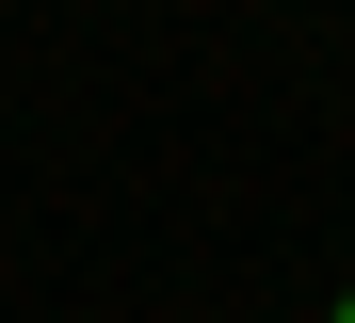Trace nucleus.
<instances>
[{
	"instance_id": "obj_1",
	"label": "nucleus",
	"mask_w": 355,
	"mask_h": 323,
	"mask_svg": "<svg viewBox=\"0 0 355 323\" xmlns=\"http://www.w3.org/2000/svg\"><path fill=\"white\" fill-rule=\"evenodd\" d=\"M323 323H355V291H339V307H323Z\"/></svg>"
}]
</instances>
